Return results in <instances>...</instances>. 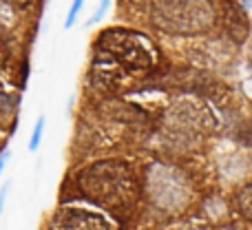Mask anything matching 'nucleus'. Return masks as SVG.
I'll use <instances>...</instances> for the list:
<instances>
[{
  "label": "nucleus",
  "instance_id": "1",
  "mask_svg": "<svg viewBox=\"0 0 252 230\" xmlns=\"http://www.w3.org/2000/svg\"><path fill=\"white\" fill-rule=\"evenodd\" d=\"M78 184L89 199L111 208L130 204L139 186L133 166L118 160L95 162L82 168L78 173Z\"/></svg>",
  "mask_w": 252,
  "mask_h": 230
},
{
  "label": "nucleus",
  "instance_id": "3",
  "mask_svg": "<svg viewBox=\"0 0 252 230\" xmlns=\"http://www.w3.org/2000/svg\"><path fill=\"white\" fill-rule=\"evenodd\" d=\"M97 53L113 60L126 73L146 71L155 62V49L142 33L126 29H111L97 38Z\"/></svg>",
  "mask_w": 252,
  "mask_h": 230
},
{
  "label": "nucleus",
  "instance_id": "8",
  "mask_svg": "<svg viewBox=\"0 0 252 230\" xmlns=\"http://www.w3.org/2000/svg\"><path fill=\"white\" fill-rule=\"evenodd\" d=\"M237 208L248 222H252V182L246 184L244 188H239L237 193Z\"/></svg>",
  "mask_w": 252,
  "mask_h": 230
},
{
  "label": "nucleus",
  "instance_id": "6",
  "mask_svg": "<svg viewBox=\"0 0 252 230\" xmlns=\"http://www.w3.org/2000/svg\"><path fill=\"white\" fill-rule=\"evenodd\" d=\"M56 230H113L109 222L102 215L91 213V210L80 208H64L53 219Z\"/></svg>",
  "mask_w": 252,
  "mask_h": 230
},
{
  "label": "nucleus",
  "instance_id": "7",
  "mask_svg": "<svg viewBox=\"0 0 252 230\" xmlns=\"http://www.w3.org/2000/svg\"><path fill=\"white\" fill-rule=\"evenodd\" d=\"M226 27H228V33H230L237 42L246 40V35H248V20H246V13L241 11L237 4H228V9H226Z\"/></svg>",
  "mask_w": 252,
  "mask_h": 230
},
{
  "label": "nucleus",
  "instance_id": "11",
  "mask_svg": "<svg viewBox=\"0 0 252 230\" xmlns=\"http://www.w3.org/2000/svg\"><path fill=\"white\" fill-rule=\"evenodd\" d=\"M109 4H111V0H100V4H97V9H95V11H93V16L89 18V22H87V25H89V27L97 25V22H100L102 18L106 16V11H109Z\"/></svg>",
  "mask_w": 252,
  "mask_h": 230
},
{
  "label": "nucleus",
  "instance_id": "2",
  "mask_svg": "<svg viewBox=\"0 0 252 230\" xmlns=\"http://www.w3.org/2000/svg\"><path fill=\"white\" fill-rule=\"evenodd\" d=\"M153 22L168 33H199L215 22V9L210 0H157Z\"/></svg>",
  "mask_w": 252,
  "mask_h": 230
},
{
  "label": "nucleus",
  "instance_id": "9",
  "mask_svg": "<svg viewBox=\"0 0 252 230\" xmlns=\"http://www.w3.org/2000/svg\"><path fill=\"white\" fill-rule=\"evenodd\" d=\"M44 124H47V117L40 115L35 120V126H33V133H31V139H29V151L35 153L40 148V142H42V135H44Z\"/></svg>",
  "mask_w": 252,
  "mask_h": 230
},
{
  "label": "nucleus",
  "instance_id": "16",
  "mask_svg": "<svg viewBox=\"0 0 252 230\" xmlns=\"http://www.w3.org/2000/svg\"><path fill=\"white\" fill-rule=\"evenodd\" d=\"M7 157H9V153L4 151L2 155H0V177H2V173H4V166H7Z\"/></svg>",
  "mask_w": 252,
  "mask_h": 230
},
{
  "label": "nucleus",
  "instance_id": "15",
  "mask_svg": "<svg viewBox=\"0 0 252 230\" xmlns=\"http://www.w3.org/2000/svg\"><path fill=\"white\" fill-rule=\"evenodd\" d=\"M7 191H9V186H2V191H0V215H2V210H4V201H7Z\"/></svg>",
  "mask_w": 252,
  "mask_h": 230
},
{
  "label": "nucleus",
  "instance_id": "14",
  "mask_svg": "<svg viewBox=\"0 0 252 230\" xmlns=\"http://www.w3.org/2000/svg\"><path fill=\"white\" fill-rule=\"evenodd\" d=\"M2 2H9V4H13V7H20V9H25V7H29V2H31V0H2Z\"/></svg>",
  "mask_w": 252,
  "mask_h": 230
},
{
  "label": "nucleus",
  "instance_id": "5",
  "mask_svg": "<svg viewBox=\"0 0 252 230\" xmlns=\"http://www.w3.org/2000/svg\"><path fill=\"white\" fill-rule=\"evenodd\" d=\"M166 129L182 137H197L215 129V117L201 100L195 98H179L168 111Z\"/></svg>",
  "mask_w": 252,
  "mask_h": 230
},
{
  "label": "nucleus",
  "instance_id": "10",
  "mask_svg": "<svg viewBox=\"0 0 252 230\" xmlns=\"http://www.w3.org/2000/svg\"><path fill=\"white\" fill-rule=\"evenodd\" d=\"M82 7H84V0H73V2H71V9H69V13H66V20H64V29H71V27L75 25V20H78Z\"/></svg>",
  "mask_w": 252,
  "mask_h": 230
},
{
  "label": "nucleus",
  "instance_id": "12",
  "mask_svg": "<svg viewBox=\"0 0 252 230\" xmlns=\"http://www.w3.org/2000/svg\"><path fill=\"white\" fill-rule=\"evenodd\" d=\"M239 139L246 144V146H252V120L248 122L246 126H241V133H239Z\"/></svg>",
  "mask_w": 252,
  "mask_h": 230
},
{
  "label": "nucleus",
  "instance_id": "13",
  "mask_svg": "<svg viewBox=\"0 0 252 230\" xmlns=\"http://www.w3.org/2000/svg\"><path fill=\"white\" fill-rule=\"evenodd\" d=\"M175 230H210V228L204 226V224H184V226H177Z\"/></svg>",
  "mask_w": 252,
  "mask_h": 230
},
{
  "label": "nucleus",
  "instance_id": "4",
  "mask_svg": "<svg viewBox=\"0 0 252 230\" xmlns=\"http://www.w3.org/2000/svg\"><path fill=\"white\" fill-rule=\"evenodd\" d=\"M186 175L168 164H153L146 175V191L151 201L164 210H182L188 204L190 186Z\"/></svg>",
  "mask_w": 252,
  "mask_h": 230
}]
</instances>
